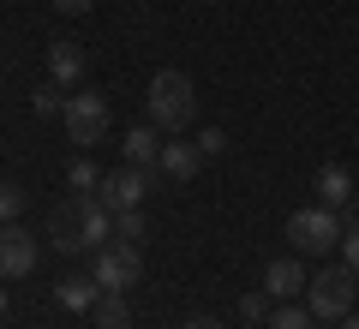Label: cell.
<instances>
[{"label": "cell", "mask_w": 359, "mask_h": 329, "mask_svg": "<svg viewBox=\"0 0 359 329\" xmlns=\"http://www.w3.org/2000/svg\"><path fill=\"white\" fill-rule=\"evenodd\" d=\"M341 329H359V311H347V317H341Z\"/></svg>", "instance_id": "cell-25"}, {"label": "cell", "mask_w": 359, "mask_h": 329, "mask_svg": "<svg viewBox=\"0 0 359 329\" xmlns=\"http://www.w3.org/2000/svg\"><path fill=\"white\" fill-rule=\"evenodd\" d=\"M353 269L347 264H335V269H323V276H311V288H306V305H311V317L318 323H341L347 311H353Z\"/></svg>", "instance_id": "cell-3"}, {"label": "cell", "mask_w": 359, "mask_h": 329, "mask_svg": "<svg viewBox=\"0 0 359 329\" xmlns=\"http://www.w3.org/2000/svg\"><path fill=\"white\" fill-rule=\"evenodd\" d=\"M138 276H144V257H138V246H126V240H108L102 252H96V281H102L108 293H126Z\"/></svg>", "instance_id": "cell-6"}, {"label": "cell", "mask_w": 359, "mask_h": 329, "mask_svg": "<svg viewBox=\"0 0 359 329\" xmlns=\"http://www.w3.org/2000/svg\"><path fill=\"white\" fill-rule=\"evenodd\" d=\"M66 186H72V192H96V186H102V174H96V162H90V156H78V162L66 168Z\"/></svg>", "instance_id": "cell-16"}, {"label": "cell", "mask_w": 359, "mask_h": 329, "mask_svg": "<svg viewBox=\"0 0 359 329\" xmlns=\"http://www.w3.org/2000/svg\"><path fill=\"white\" fill-rule=\"evenodd\" d=\"M144 192H150V168H120V174H108L102 186H96V198L108 203V210H138L144 203Z\"/></svg>", "instance_id": "cell-7"}, {"label": "cell", "mask_w": 359, "mask_h": 329, "mask_svg": "<svg viewBox=\"0 0 359 329\" xmlns=\"http://www.w3.org/2000/svg\"><path fill=\"white\" fill-rule=\"evenodd\" d=\"M96 300H102V281L96 276H66L60 281V305L66 311H96Z\"/></svg>", "instance_id": "cell-13"}, {"label": "cell", "mask_w": 359, "mask_h": 329, "mask_svg": "<svg viewBox=\"0 0 359 329\" xmlns=\"http://www.w3.org/2000/svg\"><path fill=\"white\" fill-rule=\"evenodd\" d=\"M126 323H132L126 300H120V293H108V288H102V300H96V329H126Z\"/></svg>", "instance_id": "cell-15"}, {"label": "cell", "mask_w": 359, "mask_h": 329, "mask_svg": "<svg viewBox=\"0 0 359 329\" xmlns=\"http://www.w3.org/2000/svg\"><path fill=\"white\" fill-rule=\"evenodd\" d=\"M48 78L60 90H72L78 78H84V48H78V42H54L48 48Z\"/></svg>", "instance_id": "cell-11"}, {"label": "cell", "mask_w": 359, "mask_h": 329, "mask_svg": "<svg viewBox=\"0 0 359 329\" xmlns=\"http://www.w3.org/2000/svg\"><path fill=\"white\" fill-rule=\"evenodd\" d=\"M114 240H126V246L144 240V210H114Z\"/></svg>", "instance_id": "cell-18"}, {"label": "cell", "mask_w": 359, "mask_h": 329, "mask_svg": "<svg viewBox=\"0 0 359 329\" xmlns=\"http://www.w3.org/2000/svg\"><path fill=\"white\" fill-rule=\"evenodd\" d=\"M287 240H294L299 257H323L330 246H341V222H335V210H294L287 215Z\"/></svg>", "instance_id": "cell-4"}, {"label": "cell", "mask_w": 359, "mask_h": 329, "mask_svg": "<svg viewBox=\"0 0 359 329\" xmlns=\"http://www.w3.org/2000/svg\"><path fill=\"white\" fill-rule=\"evenodd\" d=\"M150 120L162 132H180V126H192V114H198V102H192V78L186 72H156L150 78Z\"/></svg>", "instance_id": "cell-2"}, {"label": "cell", "mask_w": 359, "mask_h": 329, "mask_svg": "<svg viewBox=\"0 0 359 329\" xmlns=\"http://www.w3.org/2000/svg\"><path fill=\"white\" fill-rule=\"evenodd\" d=\"M198 150H204V156H222V150H228V132H222V126H204V138H198Z\"/></svg>", "instance_id": "cell-21"}, {"label": "cell", "mask_w": 359, "mask_h": 329, "mask_svg": "<svg viewBox=\"0 0 359 329\" xmlns=\"http://www.w3.org/2000/svg\"><path fill=\"white\" fill-rule=\"evenodd\" d=\"M120 150H126L132 168H150L156 156H162V144H156V126H132L126 138H120Z\"/></svg>", "instance_id": "cell-14"}, {"label": "cell", "mask_w": 359, "mask_h": 329, "mask_svg": "<svg viewBox=\"0 0 359 329\" xmlns=\"http://www.w3.org/2000/svg\"><path fill=\"white\" fill-rule=\"evenodd\" d=\"M0 323H6V288H0Z\"/></svg>", "instance_id": "cell-26"}, {"label": "cell", "mask_w": 359, "mask_h": 329, "mask_svg": "<svg viewBox=\"0 0 359 329\" xmlns=\"http://www.w3.org/2000/svg\"><path fill=\"white\" fill-rule=\"evenodd\" d=\"M60 13H90V0H54Z\"/></svg>", "instance_id": "cell-23"}, {"label": "cell", "mask_w": 359, "mask_h": 329, "mask_svg": "<svg viewBox=\"0 0 359 329\" xmlns=\"http://www.w3.org/2000/svg\"><path fill=\"white\" fill-rule=\"evenodd\" d=\"M30 269H36V234H25L18 222H6V228H0V276L18 281V276H30Z\"/></svg>", "instance_id": "cell-8"}, {"label": "cell", "mask_w": 359, "mask_h": 329, "mask_svg": "<svg viewBox=\"0 0 359 329\" xmlns=\"http://www.w3.org/2000/svg\"><path fill=\"white\" fill-rule=\"evenodd\" d=\"M204 6H210V0H204Z\"/></svg>", "instance_id": "cell-27"}, {"label": "cell", "mask_w": 359, "mask_h": 329, "mask_svg": "<svg viewBox=\"0 0 359 329\" xmlns=\"http://www.w3.org/2000/svg\"><path fill=\"white\" fill-rule=\"evenodd\" d=\"M186 329H222V323H216V317H192V323H186Z\"/></svg>", "instance_id": "cell-24"}, {"label": "cell", "mask_w": 359, "mask_h": 329, "mask_svg": "<svg viewBox=\"0 0 359 329\" xmlns=\"http://www.w3.org/2000/svg\"><path fill=\"white\" fill-rule=\"evenodd\" d=\"M347 198H353V174L341 162H323L318 168V203L323 210H347Z\"/></svg>", "instance_id": "cell-10"}, {"label": "cell", "mask_w": 359, "mask_h": 329, "mask_svg": "<svg viewBox=\"0 0 359 329\" xmlns=\"http://www.w3.org/2000/svg\"><path fill=\"white\" fill-rule=\"evenodd\" d=\"M269 329H318V317H311V305L299 311V305H282V311H269Z\"/></svg>", "instance_id": "cell-17"}, {"label": "cell", "mask_w": 359, "mask_h": 329, "mask_svg": "<svg viewBox=\"0 0 359 329\" xmlns=\"http://www.w3.org/2000/svg\"><path fill=\"white\" fill-rule=\"evenodd\" d=\"M18 210H25V192H18V186H0V228L18 222Z\"/></svg>", "instance_id": "cell-20"}, {"label": "cell", "mask_w": 359, "mask_h": 329, "mask_svg": "<svg viewBox=\"0 0 359 329\" xmlns=\"http://www.w3.org/2000/svg\"><path fill=\"white\" fill-rule=\"evenodd\" d=\"M240 317H245V323H269V293H245V300H240Z\"/></svg>", "instance_id": "cell-19"}, {"label": "cell", "mask_w": 359, "mask_h": 329, "mask_svg": "<svg viewBox=\"0 0 359 329\" xmlns=\"http://www.w3.org/2000/svg\"><path fill=\"white\" fill-rule=\"evenodd\" d=\"M60 120H66V138H72V144H102V132H108V96H96V90H72V96L60 102Z\"/></svg>", "instance_id": "cell-5"}, {"label": "cell", "mask_w": 359, "mask_h": 329, "mask_svg": "<svg viewBox=\"0 0 359 329\" xmlns=\"http://www.w3.org/2000/svg\"><path fill=\"white\" fill-rule=\"evenodd\" d=\"M108 234H114V210H108L96 192H72V198L54 210V222H48V240L60 246V252H102Z\"/></svg>", "instance_id": "cell-1"}, {"label": "cell", "mask_w": 359, "mask_h": 329, "mask_svg": "<svg viewBox=\"0 0 359 329\" xmlns=\"http://www.w3.org/2000/svg\"><path fill=\"white\" fill-rule=\"evenodd\" d=\"M198 162H204V150H198V144H162V156H156V168H162L168 180H192Z\"/></svg>", "instance_id": "cell-12"}, {"label": "cell", "mask_w": 359, "mask_h": 329, "mask_svg": "<svg viewBox=\"0 0 359 329\" xmlns=\"http://www.w3.org/2000/svg\"><path fill=\"white\" fill-rule=\"evenodd\" d=\"M341 246H347V269H353V276H359V222H353V228L341 234Z\"/></svg>", "instance_id": "cell-22"}, {"label": "cell", "mask_w": 359, "mask_h": 329, "mask_svg": "<svg viewBox=\"0 0 359 329\" xmlns=\"http://www.w3.org/2000/svg\"><path fill=\"white\" fill-rule=\"evenodd\" d=\"M299 288H311L306 269H299V257H276V264L264 269V293H269V300H294Z\"/></svg>", "instance_id": "cell-9"}]
</instances>
